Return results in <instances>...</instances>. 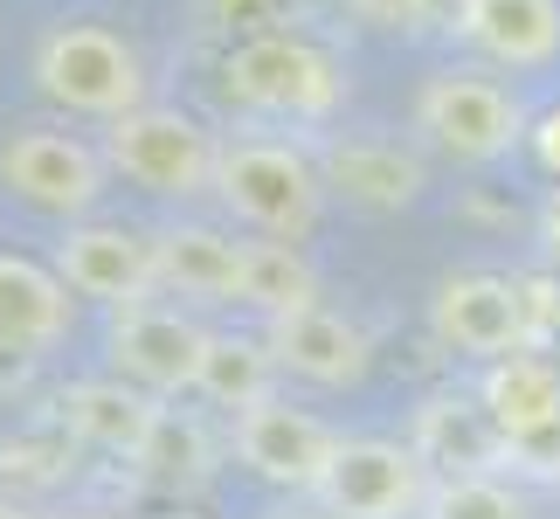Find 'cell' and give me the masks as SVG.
Wrapping results in <instances>:
<instances>
[{
  "label": "cell",
  "instance_id": "obj_9",
  "mask_svg": "<svg viewBox=\"0 0 560 519\" xmlns=\"http://www.w3.org/2000/svg\"><path fill=\"white\" fill-rule=\"evenodd\" d=\"M56 277L77 298L125 312L160 291V256H153V235H132L118 222H70L56 243Z\"/></svg>",
  "mask_w": 560,
  "mask_h": 519
},
{
  "label": "cell",
  "instance_id": "obj_20",
  "mask_svg": "<svg viewBox=\"0 0 560 519\" xmlns=\"http://www.w3.org/2000/svg\"><path fill=\"white\" fill-rule=\"evenodd\" d=\"M270 381H277V346H270V339L208 333V354H201V381H194V395H208L214 408L243 416V408L270 402Z\"/></svg>",
  "mask_w": 560,
  "mask_h": 519
},
{
  "label": "cell",
  "instance_id": "obj_26",
  "mask_svg": "<svg viewBox=\"0 0 560 519\" xmlns=\"http://www.w3.org/2000/svg\"><path fill=\"white\" fill-rule=\"evenodd\" d=\"M526 153L540 160V173H553V181H560V104L526 125Z\"/></svg>",
  "mask_w": 560,
  "mask_h": 519
},
{
  "label": "cell",
  "instance_id": "obj_28",
  "mask_svg": "<svg viewBox=\"0 0 560 519\" xmlns=\"http://www.w3.org/2000/svg\"><path fill=\"white\" fill-rule=\"evenodd\" d=\"M0 519H42V512H28L21 499H0Z\"/></svg>",
  "mask_w": 560,
  "mask_h": 519
},
{
  "label": "cell",
  "instance_id": "obj_21",
  "mask_svg": "<svg viewBox=\"0 0 560 519\" xmlns=\"http://www.w3.org/2000/svg\"><path fill=\"white\" fill-rule=\"evenodd\" d=\"M243 305H256L264 319H291L318 305V270L298 256V243H249L243 250Z\"/></svg>",
  "mask_w": 560,
  "mask_h": 519
},
{
  "label": "cell",
  "instance_id": "obj_2",
  "mask_svg": "<svg viewBox=\"0 0 560 519\" xmlns=\"http://www.w3.org/2000/svg\"><path fill=\"white\" fill-rule=\"evenodd\" d=\"M222 77H229V97H243L249 112L291 118V125H326L339 112V97H347V77H339V62L318 42L277 35V28L235 42Z\"/></svg>",
  "mask_w": 560,
  "mask_h": 519
},
{
  "label": "cell",
  "instance_id": "obj_8",
  "mask_svg": "<svg viewBox=\"0 0 560 519\" xmlns=\"http://www.w3.org/2000/svg\"><path fill=\"white\" fill-rule=\"evenodd\" d=\"M429 326L450 354L470 360H505L533 346V305H526V277H491V270H464L443 277L429 298Z\"/></svg>",
  "mask_w": 560,
  "mask_h": 519
},
{
  "label": "cell",
  "instance_id": "obj_24",
  "mask_svg": "<svg viewBox=\"0 0 560 519\" xmlns=\"http://www.w3.org/2000/svg\"><path fill=\"white\" fill-rule=\"evenodd\" d=\"M526 305H533V354L560 367V277H526Z\"/></svg>",
  "mask_w": 560,
  "mask_h": 519
},
{
  "label": "cell",
  "instance_id": "obj_12",
  "mask_svg": "<svg viewBox=\"0 0 560 519\" xmlns=\"http://www.w3.org/2000/svg\"><path fill=\"white\" fill-rule=\"evenodd\" d=\"M201 354H208V333L174 305L145 298V305H125L112 319V367H118V381L145 388V395H180V388H194L201 381Z\"/></svg>",
  "mask_w": 560,
  "mask_h": 519
},
{
  "label": "cell",
  "instance_id": "obj_14",
  "mask_svg": "<svg viewBox=\"0 0 560 519\" xmlns=\"http://www.w3.org/2000/svg\"><path fill=\"white\" fill-rule=\"evenodd\" d=\"M270 346H277V367L298 381H318V388H353L368 374L374 346L353 319H339L326 305L312 312H291V319H270Z\"/></svg>",
  "mask_w": 560,
  "mask_h": 519
},
{
  "label": "cell",
  "instance_id": "obj_4",
  "mask_svg": "<svg viewBox=\"0 0 560 519\" xmlns=\"http://www.w3.org/2000/svg\"><path fill=\"white\" fill-rule=\"evenodd\" d=\"M104 160H112L139 194L194 201V194H214L222 146H214V132L201 118L166 112V104H139V112H125L112 132H104Z\"/></svg>",
  "mask_w": 560,
  "mask_h": 519
},
{
  "label": "cell",
  "instance_id": "obj_19",
  "mask_svg": "<svg viewBox=\"0 0 560 519\" xmlns=\"http://www.w3.org/2000/svg\"><path fill=\"white\" fill-rule=\"evenodd\" d=\"M70 333V285L28 256H0V354L35 360Z\"/></svg>",
  "mask_w": 560,
  "mask_h": 519
},
{
  "label": "cell",
  "instance_id": "obj_25",
  "mask_svg": "<svg viewBox=\"0 0 560 519\" xmlns=\"http://www.w3.org/2000/svg\"><path fill=\"white\" fill-rule=\"evenodd\" d=\"M347 14H360L368 28H422V14H429V0H339Z\"/></svg>",
  "mask_w": 560,
  "mask_h": 519
},
{
  "label": "cell",
  "instance_id": "obj_1",
  "mask_svg": "<svg viewBox=\"0 0 560 519\" xmlns=\"http://www.w3.org/2000/svg\"><path fill=\"white\" fill-rule=\"evenodd\" d=\"M214 194L235 222H249L270 243H298V235L318 229V208H326V173L312 153H298L284 139H235L222 146V173H214Z\"/></svg>",
  "mask_w": 560,
  "mask_h": 519
},
{
  "label": "cell",
  "instance_id": "obj_30",
  "mask_svg": "<svg viewBox=\"0 0 560 519\" xmlns=\"http://www.w3.org/2000/svg\"><path fill=\"white\" fill-rule=\"evenodd\" d=\"M62 519H112V512H62Z\"/></svg>",
  "mask_w": 560,
  "mask_h": 519
},
{
  "label": "cell",
  "instance_id": "obj_16",
  "mask_svg": "<svg viewBox=\"0 0 560 519\" xmlns=\"http://www.w3.org/2000/svg\"><path fill=\"white\" fill-rule=\"evenodd\" d=\"M243 250L235 235L208 229V222H166L153 235L160 256V285L180 298H201V305H235L243 298Z\"/></svg>",
  "mask_w": 560,
  "mask_h": 519
},
{
  "label": "cell",
  "instance_id": "obj_23",
  "mask_svg": "<svg viewBox=\"0 0 560 519\" xmlns=\"http://www.w3.org/2000/svg\"><path fill=\"white\" fill-rule=\"evenodd\" d=\"M139 464H153L160 478H201V471H208V437H201V423L160 416V429H153V443H145Z\"/></svg>",
  "mask_w": 560,
  "mask_h": 519
},
{
  "label": "cell",
  "instance_id": "obj_17",
  "mask_svg": "<svg viewBox=\"0 0 560 519\" xmlns=\"http://www.w3.org/2000/svg\"><path fill=\"white\" fill-rule=\"evenodd\" d=\"M457 28L505 70H540L560 56V0H457Z\"/></svg>",
  "mask_w": 560,
  "mask_h": 519
},
{
  "label": "cell",
  "instance_id": "obj_7",
  "mask_svg": "<svg viewBox=\"0 0 560 519\" xmlns=\"http://www.w3.org/2000/svg\"><path fill=\"white\" fill-rule=\"evenodd\" d=\"M318 506L332 519H422L429 506V464L416 443L387 437H339V458L318 485Z\"/></svg>",
  "mask_w": 560,
  "mask_h": 519
},
{
  "label": "cell",
  "instance_id": "obj_13",
  "mask_svg": "<svg viewBox=\"0 0 560 519\" xmlns=\"http://www.w3.org/2000/svg\"><path fill=\"white\" fill-rule=\"evenodd\" d=\"M318 173H326V194H347L353 208H374V215L422 201L429 187V166L395 139H332L318 153Z\"/></svg>",
  "mask_w": 560,
  "mask_h": 519
},
{
  "label": "cell",
  "instance_id": "obj_29",
  "mask_svg": "<svg viewBox=\"0 0 560 519\" xmlns=\"http://www.w3.org/2000/svg\"><path fill=\"white\" fill-rule=\"evenodd\" d=\"M277 519H332V512H277Z\"/></svg>",
  "mask_w": 560,
  "mask_h": 519
},
{
  "label": "cell",
  "instance_id": "obj_3",
  "mask_svg": "<svg viewBox=\"0 0 560 519\" xmlns=\"http://www.w3.org/2000/svg\"><path fill=\"white\" fill-rule=\"evenodd\" d=\"M35 83L42 97L62 104L77 118H125L145 104V70H139V49L112 28H91V21H70V28L42 35L35 49Z\"/></svg>",
  "mask_w": 560,
  "mask_h": 519
},
{
  "label": "cell",
  "instance_id": "obj_10",
  "mask_svg": "<svg viewBox=\"0 0 560 519\" xmlns=\"http://www.w3.org/2000/svg\"><path fill=\"white\" fill-rule=\"evenodd\" d=\"M235 458H243L264 485H284V492H318L326 471L339 458V437L312 408H291V402H256L235 416Z\"/></svg>",
  "mask_w": 560,
  "mask_h": 519
},
{
  "label": "cell",
  "instance_id": "obj_11",
  "mask_svg": "<svg viewBox=\"0 0 560 519\" xmlns=\"http://www.w3.org/2000/svg\"><path fill=\"white\" fill-rule=\"evenodd\" d=\"M0 181H8L28 208L83 222L104 194V160L70 132H14L0 146Z\"/></svg>",
  "mask_w": 560,
  "mask_h": 519
},
{
  "label": "cell",
  "instance_id": "obj_15",
  "mask_svg": "<svg viewBox=\"0 0 560 519\" xmlns=\"http://www.w3.org/2000/svg\"><path fill=\"white\" fill-rule=\"evenodd\" d=\"M56 408H62V429L77 443L112 450V458H145V443H153V429L166 416L132 381H77V388H62Z\"/></svg>",
  "mask_w": 560,
  "mask_h": 519
},
{
  "label": "cell",
  "instance_id": "obj_27",
  "mask_svg": "<svg viewBox=\"0 0 560 519\" xmlns=\"http://www.w3.org/2000/svg\"><path fill=\"white\" fill-rule=\"evenodd\" d=\"M540 250H547V277H560V201L547 208V222H540Z\"/></svg>",
  "mask_w": 560,
  "mask_h": 519
},
{
  "label": "cell",
  "instance_id": "obj_5",
  "mask_svg": "<svg viewBox=\"0 0 560 519\" xmlns=\"http://www.w3.org/2000/svg\"><path fill=\"white\" fill-rule=\"evenodd\" d=\"M416 132L429 146H443L450 160L491 166L512 146H526V112L505 83H491L478 70H436L416 97Z\"/></svg>",
  "mask_w": 560,
  "mask_h": 519
},
{
  "label": "cell",
  "instance_id": "obj_22",
  "mask_svg": "<svg viewBox=\"0 0 560 519\" xmlns=\"http://www.w3.org/2000/svg\"><path fill=\"white\" fill-rule=\"evenodd\" d=\"M422 519H526V499L499 471H485V478H436Z\"/></svg>",
  "mask_w": 560,
  "mask_h": 519
},
{
  "label": "cell",
  "instance_id": "obj_18",
  "mask_svg": "<svg viewBox=\"0 0 560 519\" xmlns=\"http://www.w3.org/2000/svg\"><path fill=\"white\" fill-rule=\"evenodd\" d=\"M416 458L443 478H485V471L505 464V437L491 423L485 402H457V395H436L416 408Z\"/></svg>",
  "mask_w": 560,
  "mask_h": 519
},
{
  "label": "cell",
  "instance_id": "obj_6",
  "mask_svg": "<svg viewBox=\"0 0 560 519\" xmlns=\"http://www.w3.org/2000/svg\"><path fill=\"white\" fill-rule=\"evenodd\" d=\"M478 402L491 408V423H499L512 471H526V478H560V367L553 360H540L533 346L491 360Z\"/></svg>",
  "mask_w": 560,
  "mask_h": 519
}]
</instances>
